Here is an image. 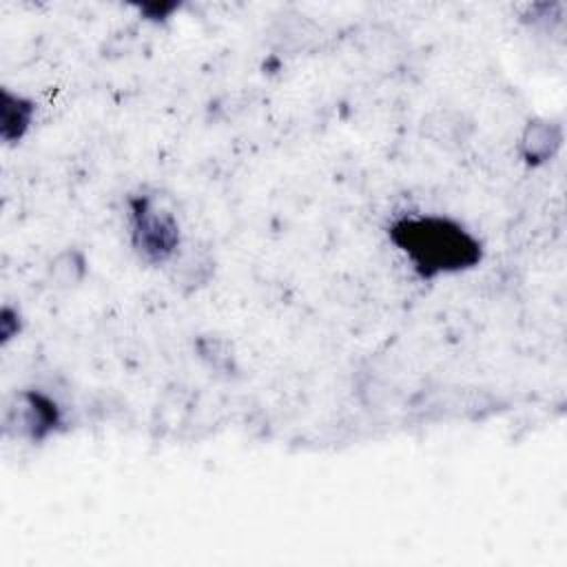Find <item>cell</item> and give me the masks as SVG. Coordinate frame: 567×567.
I'll use <instances>...</instances> for the list:
<instances>
[{"mask_svg":"<svg viewBox=\"0 0 567 567\" xmlns=\"http://www.w3.org/2000/svg\"><path fill=\"white\" fill-rule=\"evenodd\" d=\"M388 237L421 279L456 275L483 259L481 239L447 215H403L390 224Z\"/></svg>","mask_w":567,"mask_h":567,"instance_id":"1","label":"cell"},{"mask_svg":"<svg viewBox=\"0 0 567 567\" xmlns=\"http://www.w3.org/2000/svg\"><path fill=\"white\" fill-rule=\"evenodd\" d=\"M131 246L148 266H168L184 246L182 226L173 206L159 193H135L128 197Z\"/></svg>","mask_w":567,"mask_h":567,"instance_id":"2","label":"cell"},{"mask_svg":"<svg viewBox=\"0 0 567 567\" xmlns=\"http://www.w3.org/2000/svg\"><path fill=\"white\" fill-rule=\"evenodd\" d=\"M64 423L66 416L62 403L40 388H22L13 392L2 412L4 434L33 445L62 432Z\"/></svg>","mask_w":567,"mask_h":567,"instance_id":"3","label":"cell"},{"mask_svg":"<svg viewBox=\"0 0 567 567\" xmlns=\"http://www.w3.org/2000/svg\"><path fill=\"white\" fill-rule=\"evenodd\" d=\"M474 120L465 111L452 106H436L419 122L421 137L441 151L463 148L474 137Z\"/></svg>","mask_w":567,"mask_h":567,"instance_id":"4","label":"cell"},{"mask_svg":"<svg viewBox=\"0 0 567 567\" xmlns=\"http://www.w3.org/2000/svg\"><path fill=\"white\" fill-rule=\"evenodd\" d=\"M565 144V126L554 117L529 120L518 135V157L532 166H545L560 153Z\"/></svg>","mask_w":567,"mask_h":567,"instance_id":"5","label":"cell"},{"mask_svg":"<svg viewBox=\"0 0 567 567\" xmlns=\"http://www.w3.org/2000/svg\"><path fill=\"white\" fill-rule=\"evenodd\" d=\"M168 266H171L168 270L171 284L179 292H193L204 288L215 272L213 252L199 244L182 246Z\"/></svg>","mask_w":567,"mask_h":567,"instance_id":"6","label":"cell"},{"mask_svg":"<svg viewBox=\"0 0 567 567\" xmlns=\"http://www.w3.org/2000/svg\"><path fill=\"white\" fill-rule=\"evenodd\" d=\"M35 102L7 86L0 89V140L4 144H18L33 126Z\"/></svg>","mask_w":567,"mask_h":567,"instance_id":"7","label":"cell"},{"mask_svg":"<svg viewBox=\"0 0 567 567\" xmlns=\"http://www.w3.org/2000/svg\"><path fill=\"white\" fill-rule=\"evenodd\" d=\"M89 275V259L80 248H62L47 264V279L58 290L78 288Z\"/></svg>","mask_w":567,"mask_h":567,"instance_id":"8","label":"cell"},{"mask_svg":"<svg viewBox=\"0 0 567 567\" xmlns=\"http://www.w3.org/2000/svg\"><path fill=\"white\" fill-rule=\"evenodd\" d=\"M195 350H197V357L202 359V363L208 370L217 372V374L230 377V374H235L239 370L230 343L226 339H221V337H215V334L199 337L195 341Z\"/></svg>","mask_w":567,"mask_h":567,"instance_id":"9","label":"cell"},{"mask_svg":"<svg viewBox=\"0 0 567 567\" xmlns=\"http://www.w3.org/2000/svg\"><path fill=\"white\" fill-rule=\"evenodd\" d=\"M22 332V315L13 306H2L0 310V341L7 346L11 339H16Z\"/></svg>","mask_w":567,"mask_h":567,"instance_id":"10","label":"cell"}]
</instances>
